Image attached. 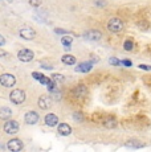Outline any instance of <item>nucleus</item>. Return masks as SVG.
<instances>
[{"label":"nucleus","instance_id":"20e7f679","mask_svg":"<svg viewBox=\"0 0 151 152\" xmlns=\"http://www.w3.org/2000/svg\"><path fill=\"white\" fill-rule=\"evenodd\" d=\"M16 83V78L12 74H1L0 75V85H3L4 87H12Z\"/></svg>","mask_w":151,"mask_h":152},{"label":"nucleus","instance_id":"423d86ee","mask_svg":"<svg viewBox=\"0 0 151 152\" xmlns=\"http://www.w3.org/2000/svg\"><path fill=\"white\" fill-rule=\"evenodd\" d=\"M19 34H20V37L24 40H33L34 37H36V31L29 28V27H24V28L20 29Z\"/></svg>","mask_w":151,"mask_h":152},{"label":"nucleus","instance_id":"c85d7f7f","mask_svg":"<svg viewBox=\"0 0 151 152\" xmlns=\"http://www.w3.org/2000/svg\"><path fill=\"white\" fill-rule=\"evenodd\" d=\"M43 66H44V69H48V70L53 69V66H52V65H46V64H43Z\"/></svg>","mask_w":151,"mask_h":152},{"label":"nucleus","instance_id":"7c9ffc66","mask_svg":"<svg viewBox=\"0 0 151 152\" xmlns=\"http://www.w3.org/2000/svg\"><path fill=\"white\" fill-rule=\"evenodd\" d=\"M8 1H11V0H8Z\"/></svg>","mask_w":151,"mask_h":152},{"label":"nucleus","instance_id":"39448f33","mask_svg":"<svg viewBox=\"0 0 151 152\" xmlns=\"http://www.w3.org/2000/svg\"><path fill=\"white\" fill-rule=\"evenodd\" d=\"M19 128H20V126H19V123H17L16 121H8L7 119V122H5V124H4L5 134H10V135L16 134L17 131H19Z\"/></svg>","mask_w":151,"mask_h":152},{"label":"nucleus","instance_id":"a211bd4d","mask_svg":"<svg viewBox=\"0 0 151 152\" xmlns=\"http://www.w3.org/2000/svg\"><path fill=\"white\" fill-rule=\"evenodd\" d=\"M103 124H105L106 128H115L117 127V121L111 118H107L106 121H103Z\"/></svg>","mask_w":151,"mask_h":152},{"label":"nucleus","instance_id":"0eeeda50","mask_svg":"<svg viewBox=\"0 0 151 152\" xmlns=\"http://www.w3.org/2000/svg\"><path fill=\"white\" fill-rule=\"evenodd\" d=\"M39 119H40V116L36 111H29V113H27L24 116V121L27 124H36L37 122H39Z\"/></svg>","mask_w":151,"mask_h":152},{"label":"nucleus","instance_id":"7ed1b4c3","mask_svg":"<svg viewBox=\"0 0 151 152\" xmlns=\"http://www.w3.org/2000/svg\"><path fill=\"white\" fill-rule=\"evenodd\" d=\"M34 57V53L31 49H21V50L17 53V58H19L21 62H31Z\"/></svg>","mask_w":151,"mask_h":152},{"label":"nucleus","instance_id":"c756f323","mask_svg":"<svg viewBox=\"0 0 151 152\" xmlns=\"http://www.w3.org/2000/svg\"><path fill=\"white\" fill-rule=\"evenodd\" d=\"M0 56H3V57H8V53H7V52L0 50Z\"/></svg>","mask_w":151,"mask_h":152},{"label":"nucleus","instance_id":"9b49d317","mask_svg":"<svg viewBox=\"0 0 151 152\" xmlns=\"http://www.w3.org/2000/svg\"><path fill=\"white\" fill-rule=\"evenodd\" d=\"M57 132H59V135L68 136V135H70V134H72V127L68 123H61V124H59Z\"/></svg>","mask_w":151,"mask_h":152},{"label":"nucleus","instance_id":"f03ea898","mask_svg":"<svg viewBox=\"0 0 151 152\" xmlns=\"http://www.w3.org/2000/svg\"><path fill=\"white\" fill-rule=\"evenodd\" d=\"M10 99H11V102H12V103L21 104L23 102L25 101V93L23 91V90H20V89H15V90H12V91H11Z\"/></svg>","mask_w":151,"mask_h":152},{"label":"nucleus","instance_id":"bb28decb","mask_svg":"<svg viewBox=\"0 0 151 152\" xmlns=\"http://www.w3.org/2000/svg\"><path fill=\"white\" fill-rule=\"evenodd\" d=\"M121 62H122V65H125V66H131V61H129V60L121 61Z\"/></svg>","mask_w":151,"mask_h":152},{"label":"nucleus","instance_id":"f3484780","mask_svg":"<svg viewBox=\"0 0 151 152\" xmlns=\"http://www.w3.org/2000/svg\"><path fill=\"white\" fill-rule=\"evenodd\" d=\"M32 75H33L34 78H36L39 82H41L43 85H48V82L51 81V78H48V77H45V75H43V74H40V73H36V72H33L32 73Z\"/></svg>","mask_w":151,"mask_h":152},{"label":"nucleus","instance_id":"1a4fd4ad","mask_svg":"<svg viewBox=\"0 0 151 152\" xmlns=\"http://www.w3.org/2000/svg\"><path fill=\"white\" fill-rule=\"evenodd\" d=\"M39 107L41 110H48L52 107V99L48 95H41L39 98Z\"/></svg>","mask_w":151,"mask_h":152},{"label":"nucleus","instance_id":"ddd939ff","mask_svg":"<svg viewBox=\"0 0 151 152\" xmlns=\"http://www.w3.org/2000/svg\"><path fill=\"white\" fill-rule=\"evenodd\" d=\"M93 65L92 62H81L77 65V68H76V72L78 73H89L92 70Z\"/></svg>","mask_w":151,"mask_h":152},{"label":"nucleus","instance_id":"cd10ccee","mask_svg":"<svg viewBox=\"0 0 151 152\" xmlns=\"http://www.w3.org/2000/svg\"><path fill=\"white\" fill-rule=\"evenodd\" d=\"M4 44H5V39L1 36V34H0V46H3Z\"/></svg>","mask_w":151,"mask_h":152},{"label":"nucleus","instance_id":"f257e3e1","mask_svg":"<svg viewBox=\"0 0 151 152\" xmlns=\"http://www.w3.org/2000/svg\"><path fill=\"white\" fill-rule=\"evenodd\" d=\"M107 29L110 32H113V33H118V32H121L123 29V21L121 19H118V17H113L107 23Z\"/></svg>","mask_w":151,"mask_h":152},{"label":"nucleus","instance_id":"dca6fc26","mask_svg":"<svg viewBox=\"0 0 151 152\" xmlns=\"http://www.w3.org/2000/svg\"><path fill=\"white\" fill-rule=\"evenodd\" d=\"M86 94H88V87H86L85 85H80V86L76 87V95H77L78 98L85 97Z\"/></svg>","mask_w":151,"mask_h":152},{"label":"nucleus","instance_id":"393cba45","mask_svg":"<svg viewBox=\"0 0 151 152\" xmlns=\"http://www.w3.org/2000/svg\"><path fill=\"white\" fill-rule=\"evenodd\" d=\"M138 68L142 69V70H147V72H149V70H151V66H150V65H144V64H141Z\"/></svg>","mask_w":151,"mask_h":152},{"label":"nucleus","instance_id":"2eb2a0df","mask_svg":"<svg viewBox=\"0 0 151 152\" xmlns=\"http://www.w3.org/2000/svg\"><path fill=\"white\" fill-rule=\"evenodd\" d=\"M61 61H62L65 65H74L76 64V57L73 54H64L61 57Z\"/></svg>","mask_w":151,"mask_h":152},{"label":"nucleus","instance_id":"6e6552de","mask_svg":"<svg viewBox=\"0 0 151 152\" xmlns=\"http://www.w3.org/2000/svg\"><path fill=\"white\" fill-rule=\"evenodd\" d=\"M7 147H8V150L17 152V151L23 150V142L20 139H11L10 142L7 143Z\"/></svg>","mask_w":151,"mask_h":152},{"label":"nucleus","instance_id":"a878e982","mask_svg":"<svg viewBox=\"0 0 151 152\" xmlns=\"http://www.w3.org/2000/svg\"><path fill=\"white\" fill-rule=\"evenodd\" d=\"M54 32H56V33H59V34H68V32H66V31H64V29H59V28L54 29Z\"/></svg>","mask_w":151,"mask_h":152},{"label":"nucleus","instance_id":"412c9836","mask_svg":"<svg viewBox=\"0 0 151 152\" xmlns=\"http://www.w3.org/2000/svg\"><path fill=\"white\" fill-rule=\"evenodd\" d=\"M109 62L111 64V65H114V66H119V65H122V62L119 60H117L115 57H110L109 58Z\"/></svg>","mask_w":151,"mask_h":152},{"label":"nucleus","instance_id":"9d476101","mask_svg":"<svg viewBox=\"0 0 151 152\" xmlns=\"http://www.w3.org/2000/svg\"><path fill=\"white\" fill-rule=\"evenodd\" d=\"M84 36H85L86 40H90V41H100L101 37H102V33L98 31H88Z\"/></svg>","mask_w":151,"mask_h":152},{"label":"nucleus","instance_id":"f8f14e48","mask_svg":"<svg viewBox=\"0 0 151 152\" xmlns=\"http://www.w3.org/2000/svg\"><path fill=\"white\" fill-rule=\"evenodd\" d=\"M45 124L49 127H54V126L59 124V118L54 114H46L45 115Z\"/></svg>","mask_w":151,"mask_h":152},{"label":"nucleus","instance_id":"4468645a","mask_svg":"<svg viewBox=\"0 0 151 152\" xmlns=\"http://www.w3.org/2000/svg\"><path fill=\"white\" fill-rule=\"evenodd\" d=\"M11 115H12V111H11L10 107H1L0 109V119L7 121V119L11 118Z\"/></svg>","mask_w":151,"mask_h":152},{"label":"nucleus","instance_id":"4be33fe9","mask_svg":"<svg viewBox=\"0 0 151 152\" xmlns=\"http://www.w3.org/2000/svg\"><path fill=\"white\" fill-rule=\"evenodd\" d=\"M52 80H53L54 82H62V81H64V75H61V74H53V75H52Z\"/></svg>","mask_w":151,"mask_h":152},{"label":"nucleus","instance_id":"6ab92c4d","mask_svg":"<svg viewBox=\"0 0 151 152\" xmlns=\"http://www.w3.org/2000/svg\"><path fill=\"white\" fill-rule=\"evenodd\" d=\"M72 41H73V39H72L70 36H64L62 39H61V44H62L64 46H70Z\"/></svg>","mask_w":151,"mask_h":152},{"label":"nucleus","instance_id":"b1692460","mask_svg":"<svg viewBox=\"0 0 151 152\" xmlns=\"http://www.w3.org/2000/svg\"><path fill=\"white\" fill-rule=\"evenodd\" d=\"M73 118L76 119V122H81L84 119V115L81 113H74V115H73Z\"/></svg>","mask_w":151,"mask_h":152},{"label":"nucleus","instance_id":"5701e85b","mask_svg":"<svg viewBox=\"0 0 151 152\" xmlns=\"http://www.w3.org/2000/svg\"><path fill=\"white\" fill-rule=\"evenodd\" d=\"M28 3L32 7H40L41 5V0H28Z\"/></svg>","mask_w":151,"mask_h":152},{"label":"nucleus","instance_id":"aec40b11","mask_svg":"<svg viewBox=\"0 0 151 152\" xmlns=\"http://www.w3.org/2000/svg\"><path fill=\"white\" fill-rule=\"evenodd\" d=\"M123 48H125V50H133V48H134V42L131 41V40H127V41H125L123 44Z\"/></svg>","mask_w":151,"mask_h":152}]
</instances>
